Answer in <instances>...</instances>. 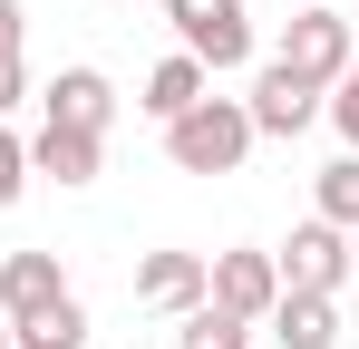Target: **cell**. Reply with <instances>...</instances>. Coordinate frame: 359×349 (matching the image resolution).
Returning a JSON list of instances; mask_svg holds the SVG:
<instances>
[{
  "label": "cell",
  "mask_w": 359,
  "mask_h": 349,
  "mask_svg": "<svg viewBox=\"0 0 359 349\" xmlns=\"http://www.w3.org/2000/svg\"><path fill=\"white\" fill-rule=\"evenodd\" d=\"M165 20H175L184 58H204V78L252 68V10L243 0H165Z\"/></svg>",
  "instance_id": "7a4b0ae2"
},
{
  "label": "cell",
  "mask_w": 359,
  "mask_h": 349,
  "mask_svg": "<svg viewBox=\"0 0 359 349\" xmlns=\"http://www.w3.org/2000/svg\"><path fill=\"white\" fill-rule=\"evenodd\" d=\"M20 29H29V20H20V0H0V58H20Z\"/></svg>",
  "instance_id": "d6986e66"
},
{
  "label": "cell",
  "mask_w": 359,
  "mask_h": 349,
  "mask_svg": "<svg viewBox=\"0 0 359 349\" xmlns=\"http://www.w3.org/2000/svg\"><path fill=\"white\" fill-rule=\"evenodd\" d=\"M39 107H49V126H88V136H107V116H117V88H107L97 68H59V78L39 88Z\"/></svg>",
  "instance_id": "ba28073f"
},
{
  "label": "cell",
  "mask_w": 359,
  "mask_h": 349,
  "mask_svg": "<svg viewBox=\"0 0 359 349\" xmlns=\"http://www.w3.org/2000/svg\"><path fill=\"white\" fill-rule=\"evenodd\" d=\"M20 97H29V78H20V58H0V116L20 107Z\"/></svg>",
  "instance_id": "ac0fdd59"
},
{
  "label": "cell",
  "mask_w": 359,
  "mask_h": 349,
  "mask_svg": "<svg viewBox=\"0 0 359 349\" xmlns=\"http://www.w3.org/2000/svg\"><path fill=\"white\" fill-rule=\"evenodd\" d=\"M204 301L262 320V310L282 301V262H272V252H214V262H204Z\"/></svg>",
  "instance_id": "8992f818"
},
{
  "label": "cell",
  "mask_w": 359,
  "mask_h": 349,
  "mask_svg": "<svg viewBox=\"0 0 359 349\" xmlns=\"http://www.w3.org/2000/svg\"><path fill=\"white\" fill-rule=\"evenodd\" d=\"M320 97H330V88H311V78H292L282 58H262V68H252L243 116H252V136H301V126L320 116Z\"/></svg>",
  "instance_id": "5b68a950"
},
{
  "label": "cell",
  "mask_w": 359,
  "mask_h": 349,
  "mask_svg": "<svg viewBox=\"0 0 359 349\" xmlns=\"http://www.w3.org/2000/svg\"><path fill=\"white\" fill-rule=\"evenodd\" d=\"M282 68H292V78H311V88H340V68H350V20H340V10H301L292 29H282Z\"/></svg>",
  "instance_id": "3957f363"
},
{
  "label": "cell",
  "mask_w": 359,
  "mask_h": 349,
  "mask_svg": "<svg viewBox=\"0 0 359 349\" xmlns=\"http://www.w3.org/2000/svg\"><path fill=\"white\" fill-rule=\"evenodd\" d=\"M10 349H88V310H78V291L49 301V310H29V320H10Z\"/></svg>",
  "instance_id": "4fadbf2b"
},
{
  "label": "cell",
  "mask_w": 359,
  "mask_h": 349,
  "mask_svg": "<svg viewBox=\"0 0 359 349\" xmlns=\"http://www.w3.org/2000/svg\"><path fill=\"white\" fill-rule=\"evenodd\" d=\"M107 156V136H88V126H39L29 136V174H49V184H88Z\"/></svg>",
  "instance_id": "8fae6325"
},
{
  "label": "cell",
  "mask_w": 359,
  "mask_h": 349,
  "mask_svg": "<svg viewBox=\"0 0 359 349\" xmlns=\"http://www.w3.org/2000/svg\"><path fill=\"white\" fill-rule=\"evenodd\" d=\"M49 301H68L59 252H10V262H0V320H29V310H49Z\"/></svg>",
  "instance_id": "9c48e42d"
},
{
  "label": "cell",
  "mask_w": 359,
  "mask_h": 349,
  "mask_svg": "<svg viewBox=\"0 0 359 349\" xmlns=\"http://www.w3.org/2000/svg\"><path fill=\"white\" fill-rule=\"evenodd\" d=\"M350 282H359V233H350Z\"/></svg>",
  "instance_id": "ffe728a7"
},
{
  "label": "cell",
  "mask_w": 359,
  "mask_h": 349,
  "mask_svg": "<svg viewBox=\"0 0 359 349\" xmlns=\"http://www.w3.org/2000/svg\"><path fill=\"white\" fill-rule=\"evenodd\" d=\"M320 116H330V126L350 136V156H359V58L340 68V88H330V107H320Z\"/></svg>",
  "instance_id": "2e32d148"
},
{
  "label": "cell",
  "mask_w": 359,
  "mask_h": 349,
  "mask_svg": "<svg viewBox=\"0 0 359 349\" xmlns=\"http://www.w3.org/2000/svg\"><path fill=\"white\" fill-rule=\"evenodd\" d=\"M194 301H204V252H146V262H136V310L184 320Z\"/></svg>",
  "instance_id": "52a82bcc"
},
{
  "label": "cell",
  "mask_w": 359,
  "mask_h": 349,
  "mask_svg": "<svg viewBox=\"0 0 359 349\" xmlns=\"http://www.w3.org/2000/svg\"><path fill=\"white\" fill-rule=\"evenodd\" d=\"M301 10H330V0H301Z\"/></svg>",
  "instance_id": "44dd1931"
},
{
  "label": "cell",
  "mask_w": 359,
  "mask_h": 349,
  "mask_svg": "<svg viewBox=\"0 0 359 349\" xmlns=\"http://www.w3.org/2000/svg\"><path fill=\"white\" fill-rule=\"evenodd\" d=\"M175 349H252V320L224 310V301H194V310L175 320Z\"/></svg>",
  "instance_id": "5bb4252c"
},
{
  "label": "cell",
  "mask_w": 359,
  "mask_h": 349,
  "mask_svg": "<svg viewBox=\"0 0 359 349\" xmlns=\"http://www.w3.org/2000/svg\"><path fill=\"white\" fill-rule=\"evenodd\" d=\"M204 88H214V78H204V58H184V49H175V58H156V68H146V97H136V107L165 126V116H184Z\"/></svg>",
  "instance_id": "7c38bea8"
},
{
  "label": "cell",
  "mask_w": 359,
  "mask_h": 349,
  "mask_svg": "<svg viewBox=\"0 0 359 349\" xmlns=\"http://www.w3.org/2000/svg\"><path fill=\"white\" fill-rule=\"evenodd\" d=\"M0 349H10V320H0Z\"/></svg>",
  "instance_id": "7402d4cb"
},
{
  "label": "cell",
  "mask_w": 359,
  "mask_h": 349,
  "mask_svg": "<svg viewBox=\"0 0 359 349\" xmlns=\"http://www.w3.org/2000/svg\"><path fill=\"white\" fill-rule=\"evenodd\" d=\"M20 184H29V146H20V136L0 126V214L20 204Z\"/></svg>",
  "instance_id": "e0dca14e"
},
{
  "label": "cell",
  "mask_w": 359,
  "mask_h": 349,
  "mask_svg": "<svg viewBox=\"0 0 359 349\" xmlns=\"http://www.w3.org/2000/svg\"><path fill=\"white\" fill-rule=\"evenodd\" d=\"M243 156H252V116H243V97H194L184 116H165V165L175 174H233Z\"/></svg>",
  "instance_id": "6da1fadb"
},
{
  "label": "cell",
  "mask_w": 359,
  "mask_h": 349,
  "mask_svg": "<svg viewBox=\"0 0 359 349\" xmlns=\"http://www.w3.org/2000/svg\"><path fill=\"white\" fill-rule=\"evenodd\" d=\"M272 262H282V291H330V301H340V282H350V233L311 214V224H292V242H282Z\"/></svg>",
  "instance_id": "277c9868"
},
{
  "label": "cell",
  "mask_w": 359,
  "mask_h": 349,
  "mask_svg": "<svg viewBox=\"0 0 359 349\" xmlns=\"http://www.w3.org/2000/svg\"><path fill=\"white\" fill-rule=\"evenodd\" d=\"M311 194H320V224L359 233V156H340V165H320V174H311Z\"/></svg>",
  "instance_id": "9a60e30c"
},
{
  "label": "cell",
  "mask_w": 359,
  "mask_h": 349,
  "mask_svg": "<svg viewBox=\"0 0 359 349\" xmlns=\"http://www.w3.org/2000/svg\"><path fill=\"white\" fill-rule=\"evenodd\" d=\"M262 320H272L282 349H340V301H330V291H282Z\"/></svg>",
  "instance_id": "30bf717a"
}]
</instances>
